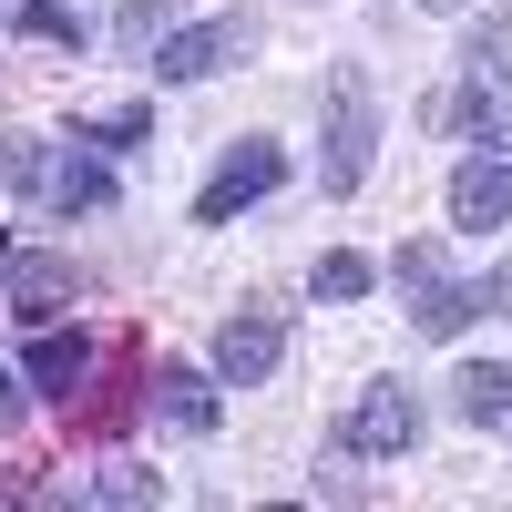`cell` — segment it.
<instances>
[{
  "label": "cell",
  "instance_id": "cell-13",
  "mask_svg": "<svg viewBox=\"0 0 512 512\" xmlns=\"http://www.w3.org/2000/svg\"><path fill=\"white\" fill-rule=\"evenodd\" d=\"M21 369H31V390H72V379H82V369H93V349H82V338H72V328H41Z\"/></svg>",
  "mask_w": 512,
  "mask_h": 512
},
{
  "label": "cell",
  "instance_id": "cell-3",
  "mask_svg": "<svg viewBox=\"0 0 512 512\" xmlns=\"http://www.w3.org/2000/svg\"><path fill=\"white\" fill-rule=\"evenodd\" d=\"M400 297H410V318H420V338H461L482 318V287H461L451 267H441V246H400Z\"/></svg>",
  "mask_w": 512,
  "mask_h": 512
},
{
  "label": "cell",
  "instance_id": "cell-17",
  "mask_svg": "<svg viewBox=\"0 0 512 512\" xmlns=\"http://www.w3.org/2000/svg\"><path fill=\"white\" fill-rule=\"evenodd\" d=\"M461 62H482V72H512V21L492 11V21H472L461 31Z\"/></svg>",
  "mask_w": 512,
  "mask_h": 512
},
{
  "label": "cell",
  "instance_id": "cell-9",
  "mask_svg": "<svg viewBox=\"0 0 512 512\" xmlns=\"http://www.w3.org/2000/svg\"><path fill=\"white\" fill-rule=\"evenodd\" d=\"M277 359H287V328H277L267 308H246V318L216 328V379H226V390H256Z\"/></svg>",
  "mask_w": 512,
  "mask_h": 512
},
{
  "label": "cell",
  "instance_id": "cell-1",
  "mask_svg": "<svg viewBox=\"0 0 512 512\" xmlns=\"http://www.w3.org/2000/svg\"><path fill=\"white\" fill-rule=\"evenodd\" d=\"M0 175L31 185L52 216H93V205H113V175L82 144H0Z\"/></svg>",
  "mask_w": 512,
  "mask_h": 512
},
{
  "label": "cell",
  "instance_id": "cell-6",
  "mask_svg": "<svg viewBox=\"0 0 512 512\" xmlns=\"http://www.w3.org/2000/svg\"><path fill=\"white\" fill-rule=\"evenodd\" d=\"M277 175H287V154L246 134V144L216 164V175H205V195H195V226H226V216H246L256 195H277Z\"/></svg>",
  "mask_w": 512,
  "mask_h": 512
},
{
  "label": "cell",
  "instance_id": "cell-2",
  "mask_svg": "<svg viewBox=\"0 0 512 512\" xmlns=\"http://www.w3.org/2000/svg\"><path fill=\"white\" fill-rule=\"evenodd\" d=\"M369 154H379V103H369V72H328V195H359L369 185Z\"/></svg>",
  "mask_w": 512,
  "mask_h": 512
},
{
  "label": "cell",
  "instance_id": "cell-22",
  "mask_svg": "<svg viewBox=\"0 0 512 512\" xmlns=\"http://www.w3.org/2000/svg\"><path fill=\"white\" fill-rule=\"evenodd\" d=\"M52 11H72V21H93V0H52Z\"/></svg>",
  "mask_w": 512,
  "mask_h": 512
},
{
  "label": "cell",
  "instance_id": "cell-21",
  "mask_svg": "<svg viewBox=\"0 0 512 512\" xmlns=\"http://www.w3.org/2000/svg\"><path fill=\"white\" fill-rule=\"evenodd\" d=\"M11 420H21V379L0 369V431H11Z\"/></svg>",
  "mask_w": 512,
  "mask_h": 512
},
{
  "label": "cell",
  "instance_id": "cell-7",
  "mask_svg": "<svg viewBox=\"0 0 512 512\" xmlns=\"http://www.w3.org/2000/svg\"><path fill=\"white\" fill-rule=\"evenodd\" d=\"M420 441V400L400 390V379H379V390H359V410L338 420V451H359V461H390Z\"/></svg>",
  "mask_w": 512,
  "mask_h": 512
},
{
  "label": "cell",
  "instance_id": "cell-8",
  "mask_svg": "<svg viewBox=\"0 0 512 512\" xmlns=\"http://www.w3.org/2000/svg\"><path fill=\"white\" fill-rule=\"evenodd\" d=\"M144 349H134V338H113V349H103V379H93V400H82L72 420H82V431H93V441H123V431H134V410H144Z\"/></svg>",
  "mask_w": 512,
  "mask_h": 512
},
{
  "label": "cell",
  "instance_id": "cell-10",
  "mask_svg": "<svg viewBox=\"0 0 512 512\" xmlns=\"http://www.w3.org/2000/svg\"><path fill=\"white\" fill-rule=\"evenodd\" d=\"M451 226H472V236L512 226V154H472L451 175Z\"/></svg>",
  "mask_w": 512,
  "mask_h": 512
},
{
  "label": "cell",
  "instance_id": "cell-14",
  "mask_svg": "<svg viewBox=\"0 0 512 512\" xmlns=\"http://www.w3.org/2000/svg\"><path fill=\"white\" fill-rule=\"evenodd\" d=\"M461 420H482V431H512V359L502 369H461Z\"/></svg>",
  "mask_w": 512,
  "mask_h": 512
},
{
  "label": "cell",
  "instance_id": "cell-4",
  "mask_svg": "<svg viewBox=\"0 0 512 512\" xmlns=\"http://www.w3.org/2000/svg\"><path fill=\"white\" fill-rule=\"evenodd\" d=\"M420 123H441V134L461 123V134H482V144H502V154H512V72L461 62V82H451V93H431V113H420Z\"/></svg>",
  "mask_w": 512,
  "mask_h": 512
},
{
  "label": "cell",
  "instance_id": "cell-18",
  "mask_svg": "<svg viewBox=\"0 0 512 512\" xmlns=\"http://www.w3.org/2000/svg\"><path fill=\"white\" fill-rule=\"evenodd\" d=\"M93 502H123V512H144V502H164V472H103V482H93Z\"/></svg>",
  "mask_w": 512,
  "mask_h": 512
},
{
  "label": "cell",
  "instance_id": "cell-23",
  "mask_svg": "<svg viewBox=\"0 0 512 512\" xmlns=\"http://www.w3.org/2000/svg\"><path fill=\"white\" fill-rule=\"evenodd\" d=\"M431 11H451V0H431Z\"/></svg>",
  "mask_w": 512,
  "mask_h": 512
},
{
  "label": "cell",
  "instance_id": "cell-12",
  "mask_svg": "<svg viewBox=\"0 0 512 512\" xmlns=\"http://www.w3.org/2000/svg\"><path fill=\"white\" fill-rule=\"evenodd\" d=\"M0 277H11L21 318H62L72 297H82V267H72V256H11V267H0Z\"/></svg>",
  "mask_w": 512,
  "mask_h": 512
},
{
  "label": "cell",
  "instance_id": "cell-5",
  "mask_svg": "<svg viewBox=\"0 0 512 512\" xmlns=\"http://www.w3.org/2000/svg\"><path fill=\"white\" fill-rule=\"evenodd\" d=\"M256 52V21L246 11H226V21H195V31H164V52H154V72L164 82H216L226 62H246Z\"/></svg>",
  "mask_w": 512,
  "mask_h": 512
},
{
  "label": "cell",
  "instance_id": "cell-19",
  "mask_svg": "<svg viewBox=\"0 0 512 512\" xmlns=\"http://www.w3.org/2000/svg\"><path fill=\"white\" fill-rule=\"evenodd\" d=\"M82 144H144V103H123V113H93V123H82Z\"/></svg>",
  "mask_w": 512,
  "mask_h": 512
},
{
  "label": "cell",
  "instance_id": "cell-20",
  "mask_svg": "<svg viewBox=\"0 0 512 512\" xmlns=\"http://www.w3.org/2000/svg\"><path fill=\"white\" fill-rule=\"evenodd\" d=\"M482 308H502V318H512V256H502V267L482 277Z\"/></svg>",
  "mask_w": 512,
  "mask_h": 512
},
{
  "label": "cell",
  "instance_id": "cell-15",
  "mask_svg": "<svg viewBox=\"0 0 512 512\" xmlns=\"http://www.w3.org/2000/svg\"><path fill=\"white\" fill-rule=\"evenodd\" d=\"M175 21H185V0H123V21H113V41H123V52L144 62V52H154V41L175 31Z\"/></svg>",
  "mask_w": 512,
  "mask_h": 512
},
{
  "label": "cell",
  "instance_id": "cell-16",
  "mask_svg": "<svg viewBox=\"0 0 512 512\" xmlns=\"http://www.w3.org/2000/svg\"><path fill=\"white\" fill-rule=\"evenodd\" d=\"M308 287H318V297H338V308H349V297H369V256H349V246H328Z\"/></svg>",
  "mask_w": 512,
  "mask_h": 512
},
{
  "label": "cell",
  "instance_id": "cell-11",
  "mask_svg": "<svg viewBox=\"0 0 512 512\" xmlns=\"http://www.w3.org/2000/svg\"><path fill=\"white\" fill-rule=\"evenodd\" d=\"M144 410H164L175 431H216V379L185 369V359H164V369L144 379Z\"/></svg>",
  "mask_w": 512,
  "mask_h": 512
}]
</instances>
